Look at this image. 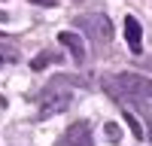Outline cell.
I'll list each match as a JSON object with an SVG mask.
<instances>
[{
  "mask_svg": "<svg viewBox=\"0 0 152 146\" xmlns=\"http://www.w3.org/2000/svg\"><path fill=\"white\" fill-rule=\"evenodd\" d=\"M125 40H128V46H131V52H137L140 55L143 52V28H140V21H137L134 15H128L125 18Z\"/></svg>",
  "mask_w": 152,
  "mask_h": 146,
  "instance_id": "6",
  "label": "cell"
},
{
  "mask_svg": "<svg viewBox=\"0 0 152 146\" xmlns=\"http://www.w3.org/2000/svg\"><path fill=\"white\" fill-rule=\"evenodd\" d=\"M76 24L91 36L94 43H110L113 40V24L107 15H100V12H94V15H82V18H76Z\"/></svg>",
  "mask_w": 152,
  "mask_h": 146,
  "instance_id": "2",
  "label": "cell"
},
{
  "mask_svg": "<svg viewBox=\"0 0 152 146\" xmlns=\"http://www.w3.org/2000/svg\"><path fill=\"white\" fill-rule=\"evenodd\" d=\"M58 43L70 49L73 61H79V64L85 61V43L79 40V34H73V31H61V34H58Z\"/></svg>",
  "mask_w": 152,
  "mask_h": 146,
  "instance_id": "5",
  "label": "cell"
},
{
  "mask_svg": "<svg viewBox=\"0 0 152 146\" xmlns=\"http://www.w3.org/2000/svg\"><path fill=\"white\" fill-rule=\"evenodd\" d=\"M104 88L116 97V101H134L146 110H152V82L140 73H119L113 79H104Z\"/></svg>",
  "mask_w": 152,
  "mask_h": 146,
  "instance_id": "1",
  "label": "cell"
},
{
  "mask_svg": "<svg viewBox=\"0 0 152 146\" xmlns=\"http://www.w3.org/2000/svg\"><path fill=\"white\" fill-rule=\"evenodd\" d=\"M31 3H37V6H55L58 0H31Z\"/></svg>",
  "mask_w": 152,
  "mask_h": 146,
  "instance_id": "11",
  "label": "cell"
},
{
  "mask_svg": "<svg viewBox=\"0 0 152 146\" xmlns=\"http://www.w3.org/2000/svg\"><path fill=\"white\" fill-rule=\"evenodd\" d=\"M70 107V94L67 91H55V94H46L43 97V107H40V116L46 119V116H55V113H61V110H67Z\"/></svg>",
  "mask_w": 152,
  "mask_h": 146,
  "instance_id": "4",
  "label": "cell"
},
{
  "mask_svg": "<svg viewBox=\"0 0 152 146\" xmlns=\"http://www.w3.org/2000/svg\"><path fill=\"white\" fill-rule=\"evenodd\" d=\"M107 137H110V140H119V128H116V125H107Z\"/></svg>",
  "mask_w": 152,
  "mask_h": 146,
  "instance_id": "10",
  "label": "cell"
},
{
  "mask_svg": "<svg viewBox=\"0 0 152 146\" xmlns=\"http://www.w3.org/2000/svg\"><path fill=\"white\" fill-rule=\"evenodd\" d=\"M125 119H128V125H131V131H134V137H143V128H140V122H137L128 110H125Z\"/></svg>",
  "mask_w": 152,
  "mask_h": 146,
  "instance_id": "8",
  "label": "cell"
},
{
  "mask_svg": "<svg viewBox=\"0 0 152 146\" xmlns=\"http://www.w3.org/2000/svg\"><path fill=\"white\" fill-rule=\"evenodd\" d=\"M55 146H94L88 122H76V125H70V128L58 137V143H55Z\"/></svg>",
  "mask_w": 152,
  "mask_h": 146,
  "instance_id": "3",
  "label": "cell"
},
{
  "mask_svg": "<svg viewBox=\"0 0 152 146\" xmlns=\"http://www.w3.org/2000/svg\"><path fill=\"white\" fill-rule=\"evenodd\" d=\"M52 61H58V55H49V52H43V55H37V58L31 61V67H34V70H43L46 64H52Z\"/></svg>",
  "mask_w": 152,
  "mask_h": 146,
  "instance_id": "7",
  "label": "cell"
},
{
  "mask_svg": "<svg viewBox=\"0 0 152 146\" xmlns=\"http://www.w3.org/2000/svg\"><path fill=\"white\" fill-rule=\"evenodd\" d=\"M18 58V52H15V49H9V46H3V43H0V61H15Z\"/></svg>",
  "mask_w": 152,
  "mask_h": 146,
  "instance_id": "9",
  "label": "cell"
}]
</instances>
